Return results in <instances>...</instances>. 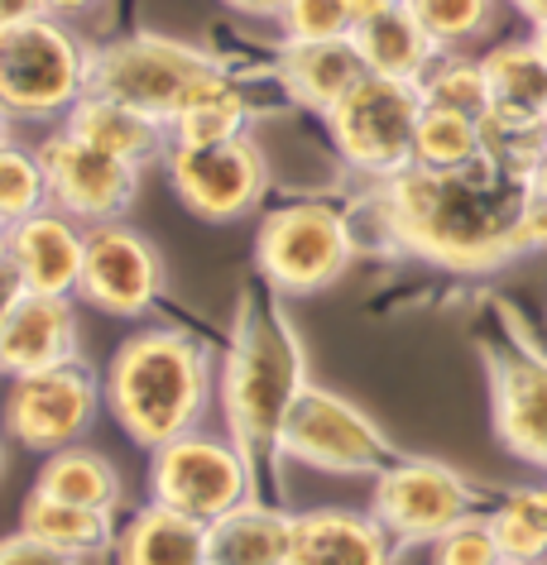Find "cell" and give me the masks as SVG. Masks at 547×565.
Segmentation results:
<instances>
[{"label":"cell","instance_id":"obj_42","mask_svg":"<svg viewBox=\"0 0 547 565\" xmlns=\"http://www.w3.org/2000/svg\"><path fill=\"white\" fill-rule=\"evenodd\" d=\"M389 6H399V0H356V20H370V15H380V10Z\"/></svg>","mask_w":547,"mask_h":565},{"label":"cell","instance_id":"obj_47","mask_svg":"<svg viewBox=\"0 0 547 565\" xmlns=\"http://www.w3.org/2000/svg\"><path fill=\"white\" fill-rule=\"evenodd\" d=\"M543 120H547V106H543Z\"/></svg>","mask_w":547,"mask_h":565},{"label":"cell","instance_id":"obj_14","mask_svg":"<svg viewBox=\"0 0 547 565\" xmlns=\"http://www.w3.org/2000/svg\"><path fill=\"white\" fill-rule=\"evenodd\" d=\"M39 163L49 178V206L82 225L125 221L139 196V168L77 139L67 125L39 145Z\"/></svg>","mask_w":547,"mask_h":565},{"label":"cell","instance_id":"obj_36","mask_svg":"<svg viewBox=\"0 0 547 565\" xmlns=\"http://www.w3.org/2000/svg\"><path fill=\"white\" fill-rule=\"evenodd\" d=\"M0 565H82V561L67 556L59 546H49V542H39V536H30L20 527V532L0 536Z\"/></svg>","mask_w":547,"mask_h":565},{"label":"cell","instance_id":"obj_15","mask_svg":"<svg viewBox=\"0 0 547 565\" xmlns=\"http://www.w3.org/2000/svg\"><path fill=\"white\" fill-rule=\"evenodd\" d=\"M490 417L509 456L547 470V355L533 345H485Z\"/></svg>","mask_w":547,"mask_h":565},{"label":"cell","instance_id":"obj_22","mask_svg":"<svg viewBox=\"0 0 547 565\" xmlns=\"http://www.w3.org/2000/svg\"><path fill=\"white\" fill-rule=\"evenodd\" d=\"M365 77V63L350 39H322V44H284L278 49V82L298 106L327 110Z\"/></svg>","mask_w":547,"mask_h":565},{"label":"cell","instance_id":"obj_31","mask_svg":"<svg viewBox=\"0 0 547 565\" xmlns=\"http://www.w3.org/2000/svg\"><path fill=\"white\" fill-rule=\"evenodd\" d=\"M403 6L413 10V20L432 34V44L442 53L490 34L499 15V0H403Z\"/></svg>","mask_w":547,"mask_h":565},{"label":"cell","instance_id":"obj_6","mask_svg":"<svg viewBox=\"0 0 547 565\" xmlns=\"http://www.w3.org/2000/svg\"><path fill=\"white\" fill-rule=\"evenodd\" d=\"M356 259L350 216L332 202H288L264 211L255 231V268L278 298H313L327 292Z\"/></svg>","mask_w":547,"mask_h":565},{"label":"cell","instance_id":"obj_13","mask_svg":"<svg viewBox=\"0 0 547 565\" xmlns=\"http://www.w3.org/2000/svg\"><path fill=\"white\" fill-rule=\"evenodd\" d=\"M168 288V264L159 245L130 221L87 225V259H82L77 298L106 317H145Z\"/></svg>","mask_w":547,"mask_h":565},{"label":"cell","instance_id":"obj_46","mask_svg":"<svg viewBox=\"0 0 547 565\" xmlns=\"http://www.w3.org/2000/svg\"><path fill=\"white\" fill-rule=\"evenodd\" d=\"M6 239H10V225L0 221V254H6Z\"/></svg>","mask_w":547,"mask_h":565},{"label":"cell","instance_id":"obj_35","mask_svg":"<svg viewBox=\"0 0 547 565\" xmlns=\"http://www.w3.org/2000/svg\"><path fill=\"white\" fill-rule=\"evenodd\" d=\"M432 565H509V561H504L490 518L471 513V518H461L452 532H442L438 542H432Z\"/></svg>","mask_w":547,"mask_h":565},{"label":"cell","instance_id":"obj_27","mask_svg":"<svg viewBox=\"0 0 547 565\" xmlns=\"http://www.w3.org/2000/svg\"><path fill=\"white\" fill-rule=\"evenodd\" d=\"M509 565H547V484L509 489L490 513Z\"/></svg>","mask_w":547,"mask_h":565},{"label":"cell","instance_id":"obj_10","mask_svg":"<svg viewBox=\"0 0 547 565\" xmlns=\"http://www.w3.org/2000/svg\"><path fill=\"white\" fill-rule=\"evenodd\" d=\"M102 403H106V384L82 360H67L53 364V370L10 379L6 403H0V427L24 450L53 456L63 446H77L96 427Z\"/></svg>","mask_w":547,"mask_h":565},{"label":"cell","instance_id":"obj_25","mask_svg":"<svg viewBox=\"0 0 547 565\" xmlns=\"http://www.w3.org/2000/svg\"><path fill=\"white\" fill-rule=\"evenodd\" d=\"M34 489L49 493V499H67V503H87V508H111L116 513L125 499V484L102 450L87 446H63L39 465Z\"/></svg>","mask_w":547,"mask_h":565},{"label":"cell","instance_id":"obj_2","mask_svg":"<svg viewBox=\"0 0 547 565\" xmlns=\"http://www.w3.org/2000/svg\"><path fill=\"white\" fill-rule=\"evenodd\" d=\"M303 388L307 360L293 321L274 298L245 288L221 360V417H227V436L255 470L278 460V431Z\"/></svg>","mask_w":547,"mask_h":565},{"label":"cell","instance_id":"obj_16","mask_svg":"<svg viewBox=\"0 0 547 565\" xmlns=\"http://www.w3.org/2000/svg\"><path fill=\"white\" fill-rule=\"evenodd\" d=\"M6 259L20 268L24 292L44 298H77L82 288V259H87V225L63 216V211H34L30 221L10 225Z\"/></svg>","mask_w":547,"mask_h":565},{"label":"cell","instance_id":"obj_44","mask_svg":"<svg viewBox=\"0 0 547 565\" xmlns=\"http://www.w3.org/2000/svg\"><path fill=\"white\" fill-rule=\"evenodd\" d=\"M518 10L528 15V24H538V20H547V0H514Z\"/></svg>","mask_w":547,"mask_h":565},{"label":"cell","instance_id":"obj_41","mask_svg":"<svg viewBox=\"0 0 547 565\" xmlns=\"http://www.w3.org/2000/svg\"><path fill=\"white\" fill-rule=\"evenodd\" d=\"M102 0H44V15L53 20H77V15H87V10H96Z\"/></svg>","mask_w":547,"mask_h":565},{"label":"cell","instance_id":"obj_39","mask_svg":"<svg viewBox=\"0 0 547 565\" xmlns=\"http://www.w3.org/2000/svg\"><path fill=\"white\" fill-rule=\"evenodd\" d=\"M44 15V0H0V30H10V24H24Z\"/></svg>","mask_w":547,"mask_h":565},{"label":"cell","instance_id":"obj_43","mask_svg":"<svg viewBox=\"0 0 547 565\" xmlns=\"http://www.w3.org/2000/svg\"><path fill=\"white\" fill-rule=\"evenodd\" d=\"M10 145H15V116L0 106V149H10Z\"/></svg>","mask_w":547,"mask_h":565},{"label":"cell","instance_id":"obj_3","mask_svg":"<svg viewBox=\"0 0 547 565\" xmlns=\"http://www.w3.org/2000/svg\"><path fill=\"white\" fill-rule=\"evenodd\" d=\"M212 345L178 327H145L125 335L106 364V413L145 450L198 431V422L212 407Z\"/></svg>","mask_w":547,"mask_h":565},{"label":"cell","instance_id":"obj_23","mask_svg":"<svg viewBox=\"0 0 547 565\" xmlns=\"http://www.w3.org/2000/svg\"><path fill=\"white\" fill-rule=\"evenodd\" d=\"M207 536H212V565H288L293 513L250 499L235 513L217 518Z\"/></svg>","mask_w":547,"mask_h":565},{"label":"cell","instance_id":"obj_7","mask_svg":"<svg viewBox=\"0 0 547 565\" xmlns=\"http://www.w3.org/2000/svg\"><path fill=\"white\" fill-rule=\"evenodd\" d=\"M418 116H423V92H418V82L365 73L322 120H327L336 153H341L356 173H365L370 182H385V178L403 173V168H413Z\"/></svg>","mask_w":547,"mask_h":565},{"label":"cell","instance_id":"obj_9","mask_svg":"<svg viewBox=\"0 0 547 565\" xmlns=\"http://www.w3.org/2000/svg\"><path fill=\"white\" fill-rule=\"evenodd\" d=\"M149 499L212 527L217 518H227L241 503L255 499V465L241 456L235 441L188 431V436H178V441L154 450Z\"/></svg>","mask_w":547,"mask_h":565},{"label":"cell","instance_id":"obj_32","mask_svg":"<svg viewBox=\"0 0 547 565\" xmlns=\"http://www.w3.org/2000/svg\"><path fill=\"white\" fill-rule=\"evenodd\" d=\"M245 120H250V102L241 96V87H231V92L207 96L192 110H182L168 125V135H173V145H227V139L245 135Z\"/></svg>","mask_w":547,"mask_h":565},{"label":"cell","instance_id":"obj_29","mask_svg":"<svg viewBox=\"0 0 547 565\" xmlns=\"http://www.w3.org/2000/svg\"><path fill=\"white\" fill-rule=\"evenodd\" d=\"M485 77H490V96L499 106H518V110H543L547 106V63L533 49V39H509L485 53Z\"/></svg>","mask_w":547,"mask_h":565},{"label":"cell","instance_id":"obj_5","mask_svg":"<svg viewBox=\"0 0 547 565\" xmlns=\"http://www.w3.org/2000/svg\"><path fill=\"white\" fill-rule=\"evenodd\" d=\"M92 92V44L53 15L0 30V106L15 120H53Z\"/></svg>","mask_w":547,"mask_h":565},{"label":"cell","instance_id":"obj_30","mask_svg":"<svg viewBox=\"0 0 547 565\" xmlns=\"http://www.w3.org/2000/svg\"><path fill=\"white\" fill-rule=\"evenodd\" d=\"M418 92H423V106H446V110H461V116H471V120H481L485 110L495 106L485 63L461 58V53H442V58L428 67V77L418 82Z\"/></svg>","mask_w":547,"mask_h":565},{"label":"cell","instance_id":"obj_8","mask_svg":"<svg viewBox=\"0 0 547 565\" xmlns=\"http://www.w3.org/2000/svg\"><path fill=\"white\" fill-rule=\"evenodd\" d=\"M278 460H298L322 475H380L399 450L350 398L307 384L278 431Z\"/></svg>","mask_w":547,"mask_h":565},{"label":"cell","instance_id":"obj_38","mask_svg":"<svg viewBox=\"0 0 547 565\" xmlns=\"http://www.w3.org/2000/svg\"><path fill=\"white\" fill-rule=\"evenodd\" d=\"M24 298V278H20V268L0 254V321L10 317V307H15Z\"/></svg>","mask_w":547,"mask_h":565},{"label":"cell","instance_id":"obj_37","mask_svg":"<svg viewBox=\"0 0 547 565\" xmlns=\"http://www.w3.org/2000/svg\"><path fill=\"white\" fill-rule=\"evenodd\" d=\"M528 206H524V225H528V245L547 249V153L538 159V168L528 173Z\"/></svg>","mask_w":547,"mask_h":565},{"label":"cell","instance_id":"obj_11","mask_svg":"<svg viewBox=\"0 0 547 565\" xmlns=\"http://www.w3.org/2000/svg\"><path fill=\"white\" fill-rule=\"evenodd\" d=\"M168 182L178 202L207 225H231L255 216L270 192V163L255 139H227V145H173L168 149Z\"/></svg>","mask_w":547,"mask_h":565},{"label":"cell","instance_id":"obj_24","mask_svg":"<svg viewBox=\"0 0 547 565\" xmlns=\"http://www.w3.org/2000/svg\"><path fill=\"white\" fill-rule=\"evenodd\" d=\"M20 527L39 536V542L67 551V556L87 561L116 546V513L111 508H87V503H67V499H49V493H30L20 508Z\"/></svg>","mask_w":547,"mask_h":565},{"label":"cell","instance_id":"obj_20","mask_svg":"<svg viewBox=\"0 0 547 565\" xmlns=\"http://www.w3.org/2000/svg\"><path fill=\"white\" fill-rule=\"evenodd\" d=\"M116 565H212V536L207 522L173 513L164 503H145L125 518V527L116 532L111 546Z\"/></svg>","mask_w":547,"mask_h":565},{"label":"cell","instance_id":"obj_12","mask_svg":"<svg viewBox=\"0 0 547 565\" xmlns=\"http://www.w3.org/2000/svg\"><path fill=\"white\" fill-rule=\"evenodd\" d=\"M370 513L385 522L395 546H432L442 532L475 513V489L442 460L399 456L389 470L375 475Z\"/></svg>","mask_w":547,"mask_h":565},{"label":"cell","instance_id":"obj_28","mask_svg":"<svg viewBox=\"0 0 547 565\" xmlns=\"http://www.w3.org/2000/svg\"><path fill=\"white\" fill-rule=\"evenodd\" d=\"M481 159H485L481 153V120L461 116V110H446V106H423L418 135H413V163L418 168L452 173V168H471Z\"/></svg>","mask_w":547,"mask_h":565},{"label":"cell","instance_id":"obj_26","mask_svg":"<svg viewBox=\"0 0 547 565\" xmlns=\"http://www.w3.org/2000/svg\"><path fill=\"white\" fill-rule=\"evenodd\" d=\"M481 153L504 173L524 178L538 168L547 153V120L543 110H518V106H490L481 116Z\"/></svg>","mask_w":547,"mask_h":565},{"label":"cell","instance_id":"obj_4","mask_svg":"<svg viewBox=\"0 0 547 565\" xmlns=\"http://www.w3.org/2000/svg\"><path fill=\"white\" fill-rule=\"evenodd\" d=\"M231 87L235 77L217 53L168 34H130L92 49V92L149 110L164 125H173L182 110Z\"/></svg>","mask_w":547,"mask_h":565},{"label":"cell","instance_id":"obj_17","mask_svg":"<svg viewBox=\"0 0 547 565\" xmlns=\"http://www.w3.org/2000/svg\"><path fill=\"white\" fill-rule=\"evenodd\" d=\"M77 360V312L67 298L24 292L0 321V384Z\"/></svg>","mask_w":547,"mask_h":565},{"label":"cell","instance_id":"obj_45","mask_svg":"<svg viewBox=\"0 0 547 565\" xmlns=\"http://www.w3.org/2000/svg\"><path fill=\"white\" fill-rule=\"evenodd\" d=\"M528 39H533V49H538V53H543V63H547V20L533 24V34H528Z\"/></svg>","mask_w":547,"mask_h":565},{"label":"cell","instance_id":"obj_18","mask_svg":"<svg viewBox=\"0 0 547 565\" xmlns=\"http://www.w3.org/2000/svg\"><path fill=\"white\" fill-rule=\"evenodd\" d=\"M288 565H395V536L375 513L313 508L293 518Z\"/></svg>","mask_w":547,"mask_h":565},{"label":"cell","instance_id":"obj_19","mask_svg":"<svg viewBox=\"0 0 547 565\" xmlns=\"http://www.w3.org/2000/svg\"><path fill=\"white\" fill-rule=\"evenodd\" d=\"M63 125L77 139L116 153V159L135 163V168L159 163V159H168V149H173V135H168L164 120H154L149 110H139V106L116 102V96H96V92L82 96V102L67 110Z\"/></svg>","mask_w":547,"mask_h":565},{"label":"cell","instance_id":"obj_21","mask_svg":"<svg viewBox=\"0 0 547 565\" xmlns=\"http://www.w3.org/2000/svg\"><path fill=\"white\" fill-rule=\"evenodd\" d=\"M350 44H356L365 73L399 77V82H423L428 67L442 58V49L432 44V34L413 20V10L403 6V0L380 10V15H370V20H356Z\"/></svg>","mask_w":547,"mask_h":565},{"label":"cell","instance_id":"obj_1","mask_svg":"<svg viewBox=\"0 0 547 565\" xmlns=\"http://www.w3.org/2000/svg\"><path fill=\"white\" fill-rule=\"evenodd\" d=\"M528 188L490 159L471 168H403L375 182L370 216L403 254L452 274H490L514 254L533 249L524 225Z\"/></svg>","mask_w":547,"mask_h":565},{"label":"cell","instance_id":"obj_34","mask_svg":"<svg viewBox=\"0 0 547 565\" xmlns=\"http://www.w3.org/2000/svg\"><path fill=\"white\" fill-rule=\"evenodd\" d=\"M278 30H284V44L350 39V30H356V0H284Z\"/></svg>","mask_w":547,"mask_h":565},{"label":"cell","instance_id":"obj_33","mask_svg":"<svg viewBox=\"0 0 547 565\" xmlns=\"http://www.w3.org/2000/svg\"><path fill=\"white\" fill-rule=\"evenodd\" d=\"M49 206V178L39 163V149H0V221L15 225Z\"/></svg>","mask_w":547,"mask_h":565},{"label":"cell","instance_id":"obj_40","mask_svg":"<svg viewBox=\"0 0 547 565\" xmlns=\"http://www.w3.org/2000/svg\"><path fill=\"white\" fill-rule=\"evenodd\" d=\"M221 6L235 10V15H250V20H278L284 0H221Z\"/></svg>","mask_w":547,"mask_h":565}]
</instances>
